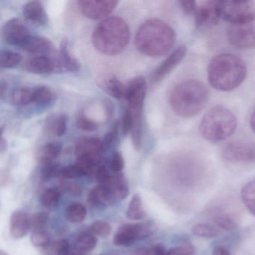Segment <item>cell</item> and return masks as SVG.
<instances>
[{"label":"cell","instance_id":"6da1fadb","mask_svg":"<svg viewBox=\"0 0 255 255\" xmlns=\"http://www.w3.org/2000/svg\"><path fill=\"white\" fill-rule=\"evenodd\" d=\"M175 40V32L168 23L159 19H151L144 22L137 31L135 44L143 55L159 57L171 50Z\"/></svg>","mask_w":255,"mask_h":255},{"label":"cell","instance_id":"7a4b0ae2","mask_svg":"<svg viewBox=\"0 0 255 255\" xmlns=\"http://www.w3.org/2000/svg\"><path fill=\"white\" fill-rule=\"evenodd\" d=\"M247 68L243 59L231 53L218 55L210 61L207 77L210 86L220 92H231L246 79Z\"/></svg>","mask_w":255,"mask_h":255},{"label":"cell","instance_id":"3957f363","mask_svg":"<svg viewBox=\"0 0 255 255\" xmlns=\"http://www.w3.org/2000/svg\"><path fill=\"white\" fill-rule=\"evenodd\" d=\"M209 92L204 83L189 80L176 86L170 95L173 111L181 118L190 119L197 116L207 105Z\"/></svg>","mask_w":255,"mask_h":255},{"label":"cell","instance_id":"277c9868","mask_svg":"<svg viewBox=\"0 0 255 255\" xmlns=\"http://www.w3.org/2000/svg\"><path fill=\"white\" fill-rule=\"evenodd\" d=\"M130 39L128 23L119 17L105 19L95 28L92 41L95 48L103 54L116 56L124 51Z\"/></svg>","mask_w":255,"mask_h":255},{"label":"cell","instance_id":"5b68a950","mask_svg":"<svg viewBox=\"0 0 255 255\" xmlns=\"http://www.w3.org/2000/svg\"><path fill=\"white\" fill-rule=\"evenodd\" d=\"M237 127V118L234 113L226 107L217 106L204 115L199 130L207 141L219 142L231 136Z\"/></svg>","mask_w":255,"mask_h":255},{"label":"cell","instance_id":"8992f818","mask_svg":"<svg viewBox=\"0 0 255 255\" xmlns=\"http://www.w3.org/2000/svg\"><path fill=\"white\" fill-rule=\"evenodd\" d=\"M221 18L231 24L255 20V6L251 1H219Z\"/></svg>","mask_w":255,"mask_h":255},{"label":"cell","instance_id":"52a82bcc","mask_svg":"<svg viewBox=\"0 0 255 255\" xmlns=\"http://www.w3.org/2000/svg\"><path fill=\"white\" fill-rule=\"evenodd\" d=\"M228 41L236 48L246 50L255 47V20L231 24L227 31Z\"/></svg>","mask_w":255,"mask_h":255},{"label":"cell","instance_id":"ba28073f","mask_svg":"<svg viewBox=\"0 0 255 255\" xmlns=\"http://www.w3.org/2000/svg\"><path fill=\"white\" fill-rule=\"evenodd\" d=\"M153 230L147 224H126L115 234L113 243L122 247H129L137 240H144L151 235Z\"/></svg>","mask_w":255,"mask_h":255},{"label":"cell","instance_id":"9c48e42d","mask_svg":"<svg viewBox=\"0 0 255 255\" xmlns=\"http://www.w3.org/2000/svg\"><path fill=\"white\" fill-rule=\"evenodd\" d=\"M226 160L236 163H249L255 161V144L246 141L228 143L223 150Z\"/></svg>","mask_w":255,"mask_h":255},{"label":"cell","instance_id":"30bf717a","mask_svg":"<svg viewBox=\"0 0 255 255\" xmlns=\"http://www.w3.org/2000/svg\"><path fill=\"white\" fill-rule=\"evenodd\" d=\"M194 15L197 27L201 29L213 27L218 24L221 18L219 1L197 2Z\"/></svg>","mask_w":255,"mask_h":255},{"label":"cell","instance_id":"8fae6325","mask_svg":"<svg viewBox=\"0 0 255 255\" xmlns=\"http://www.w3.org/2000/svg\"><path fill=\"white\" fill-rule=\"evenodd\" d=\"M118 3L119 2L115 0H83L79 2L82 14L92 20L107 17L116 9Z\"/></svg>","mask_w":255,"mask_h":255},{"label":"cell","instance_id":"7c38bea8","mask_svg":"<svg viewBox=\"0 0 255 255\" xmlns=\"http://www.w3.org/2000/svg\"><path fill=\"white\" fill-rule=\"evenodd\" d=\"M2 35L7 44L21 47L31 34L26 25L21 20L12 18L2 26Z\"/></svg>","mask_w":255,"mask_h":255},{"label":"cell","instance_id":"4fadbf2b","mask_svg":"<svg viewBox=\"0 0 255 255\" xmlns=\"http://www.w3.org/2000/svg\"><path fill=\"white\" fill-rule=\"evenodd\" d=\"M147 83L144 77H135L131 80L125 89V98L129 110H143Z\"/></svg>","mask_w":255,"mask_h":255},{"label":"cell","instance_id":"5bb4252c","mask_svg":"<svg viewBox=\"0 0 255 255\" xmlns=\"http://www.w3.org/2000/svg\"><path fill=\"white\" fill-rule=\"evenodd\" d=\"M25 70L29 73L36 74H50L53 72H62L58 56L51 57L47 55H41L29 59L24 65Z\"/></svg>","mask_w":255,"mask_h":255},{"label":"cell","instance_id":"9a60e30c","mask_svg":"<svg viewBox=\"0 0 255 255\" xmlns=\"http://www.w3.org/2000/svg\"><path fill=\"white\" fill-rule=\"evenodd\" d=\"M186 50L187 49L185 45L177 47L153 71L151 75V81L153 83H159L164 77L169 74L183 60L186 56Z\"/></svg>","mask_w":255,"mask_h":255},{"label":"cell","instance_id":"2e32d148","mask_svg":"<svg viewBox=\"0 0 255 255\" xmlns=\"http://www.w3.org/2000/svg\"><path fill=\"white\" fill-rule=\"evenodd\" d=\"M104 147L103 141L99 138L95 137H80L76 143L75 154L77 157L87 156L101 160Z\"/></svg>","mask_w":255,"mask_h":255},{"label":"cell","instance_id":"e0dca14e","mask_svg":"<svg viewBox=\"0 0 255 255\" xmlns=\"http://www.w3.org/2000/svg\"><path fill=\"white\" fill-rule=\"evenodd\" d=\"M31 228V218L23 210L14 211L10 219V234L14 239H21L26 236Z\"/></svg>","mask_w":255,"mask_h":255},{"label":"cell","instance_id":"ac0fdd59","mask_svg":"<svg viewBox=\"0 0 255 255\" xmlns=\"http://www.w3.org/2000/svg\"><path fill=\"white\" fill-rule=\"evenodd\" d=\"M20 48L33 54L46 55L53 50V44L48 38L41 35H29Z\"/></svg>","mask_w":255,"mask_h":255},{"label":"cell","instance_id":"d6986e66","mask_svg":"<svg viewBox=\"0 0 255 255\" xmlns=\"http://www.w3.org/2000/svg\"><path fill=\"white\" fill-rule=\"evenodd\" d=\"M23 15L28 21L35 24H46L47 15L44 5L39 1H30L23 7Z\"/></svg>","mask_w":255,"mask_h":255},{"label":"cell","instance_id":"ffe728a7","mask_svg":"<svg viewBox=\"0 0 255 255\" xmlns=\"http://www.w3.org/2000/svg\"><path fill=\"white\" fill-rule=\"evenodd\" d=\"M111 190L107 184H100L91 191L89 202L95 207H106L115 202Z\"/></svg>","mask_w":255,"mask_h":255},{"label":"cell","instance_id":"44dd1931","mask_svg":"<svg viewBox=\"0 0 255 255\" xmlns=\"http://www.w3.org/2000/svg\"><path fill=\"white\" fill-rule=\"evenodd\" d=\"M68 122V117L65 114L49 116L44 125V130L48 135L62 136L66 132Z\"/></svg>","mask_w":255,"mask_h":255},{"label":"cell","instance_id":"7402d4cb","mask_svg":"<svg viewBox=\"0 0 255 255\" xmlns=\"http://www.w3.org/2000/svg\"><path fill=\"white\" fill-rule=\"evenodd\" d=\"M59 63L62 67V71H69V72H76L80 69V62L72 56L69 49L67 41H62L60 44V50L58 54Z\"/></svg>","mask_w":255,"mask_h":255},{"label":"cell","instance_id":"603a6c76","mask_svg":"<svg viewBox=\"0 0 255 255\" xmlns=\"http://www.w3.org/2000/svg\"><path fill=\"white\" fill-rule=\"evenodd\" d=\"M62 146L59 142H50L44 144L38 150L36 159L39 163L45 165L52 163L62 153Z\"/></svg>","mask_w":255,"mask_h":255},{"label":"cell","instance_id":"cb8c5ba5","mask_svg":"<svg viewBox=\"0 0 255 255\" xmlns=\"http://www.w3.org/2000/svg\"><path fill=\"white\" fill-rule=\"evenodd\" d=\"M108 185L115 201H122L129 195V187L123 174H119L112 177L111 180L106 183Z\"/></svg>","mask_w":255,"mask_h":255},{"label":"cell","instance_id":"d4e9b609","mask_svg":"<svg viewBox=\"0 0 255 255\" xmlns=\"http://www.w3.org/2000/svg\"><path fill=\"white\" fill-rule=\"evenodd\" d=\"M11 103L17 107H23L34 103V87L17 88L10 96Z\"/></svg>","mask_w":255,"mask_h":255},{"label":"cell","instance_id":"484cf974","mask_svg":"<svg viewBox=\"0 0 255 255\" xmlns=\"http://www.w3.org/2000/svg\"><path fill=\"white\" fill-rule=\"evenodd\" d=\"M56 95L50 88L44 86L34 87V103L40 107L51 105L56 101Z\"/></svg>","mask_w":255,"mask_h":255},{"label":"cell","instance_id":"4316f807","mask_svg":"<svg viewBox=\"0 0 255 255\" xmlns=\"http://www.w3.org/2000/svg\"><path fill=\"white\" fill-rule=\"evenodd\" d=\"M146 213L143 208L142 200L138 194H135L129 201L127 210V217L131 220H141L145 218Z\"/></svg>","mask_w":255,"mask_h":255},{"label":"cell","instance_id":"83f0119b","mask_svg":"<svg viewBox=\"0 0 255 255\" xmlns=\"http://www.w3.org/2000/svg\"><path fill=\"white\" fill-rule=\"evenodd\" d=\"M87 216L86 207L81 203H73L70 204L65 211L67 220L72 223H80L86 219Z\"/></svg>","mask_w":255,"mask_h":255},{"label":"cell","instance_id":"f1b7e54d","mask_svg":"<svg viewBox=\"0 0 255 255\" xmlns=\"http://www.w3.org/2000/svg\"><path fill=\"white\" fill-rule=\"evenodd\" d=\"M241 198L246 208L255 216V180H252L243 186L241 191Z\"/></svg>","mask_w":255,"mask_h":255},{"label":"cell","instance_id":"f546056e","mask_svg":"<svg viewBox=\"0 0 255 255\" xmlns=\"http://www.w3.org/2000/svg\"><path fill=\"white\" fill-rule=\"evenodd\" d=\"M96 237L89 233H83L80 234L75 242V249L86 253L93 250L97 246Z\"/></svg>","mask_w":255,"mask_h":255},{"label":"cell","instance_id":"4dcf8cb0","mask_svg":"<svg viewBox=\"0 0 255 255\" xmlns=\"http://www.w3.org/2000/svg\"><path fill=\"white\" fill-rule=\"evenodd\" d=\"M61 199V192L56 188L46 189L40 197L41 204L47 208H54L59 204Z\"/></svg>","mask_w":255,"mask_h":255},{"label":"cell","instance_id":"1f68e13d","mask_svg":"<svg viewBox=\"0 0 255 255\" xmlns=\"http://www.w3.org/2000/svg\"><path fill=\"white\" fill-rule=\"evenodd\" d=\"M126 86L116 77H111L107 80L105 84V89L113 98L122 99L125 98Z\"/></svg>","mask_w":255,"mask_h":255},{"label":"cell","instance_id":"d6a6232c","mask_svg":"<svg viewBox=\"0 0 255 255\" xmlns=\"http://www.w3.org/2000/svg\"><path fill=\"white\" fill-rule=\"evenodd\" d=\"M22 56L9 50H2L0 53V65L2 68H13L20 65Z\"/></svg>","mask_w":255,"mask_h":255},{"label":"cell","instance_id":"836d02e7","mask_svg":"<svg viewBox=\"0 0 255 255\" xmlns=\"http://www.w3.org/2000/svg\"><path fill=\"white\" fill-rule=\"evenodd\" d=\"M192 233L202 238H214L219 234L216 227L207 223L197 224L192 228Z\"/></svg>","mask_w":255,"mask_h":255},{"label":"cell","instance_id":"e575fe53","mask_svg":"<svg viewBox=\"0 0 255 255\" xmlns=\"http://www.w3.org/2000/svg\"><path fill=\"white\" fill-rule=\"evenodd\" d=\"M213 221L219 228L227 231H232L237 226V223L234 218L231 217L228 213L225 212L216 213L213 216Z\"/></svg>","mask_w":255,"mask_h":255},{"label":"cell","instance_id":"d590c367","mask_svg":"<svg viewBox=\"0 0 255 255\" xmlns=\"http://www.w3.org/2000/svg\"><path fill=\"white\" fill-rule=\"evenodd\" d=\"M113 231L111 225L108 222L103 220H97L92 223L91 226V231L95 235L101 237H108Z\"/></svg>","mask_w":255,"mask_h":255},{"label":"cell","instance_id":"8d00e7d4","mask_svg":"<svg viewBox=\"0 0 255 255\" xmlns=\"http://www.w3.org/2000/svg\"><path fill=\"white\" fill-rule=\"evenodd\" d=\"M31 243L35 247H47L50 243V237L47 233L42 230L35 231L31 235Z\"/></svg>","mask_w":255,"mask_h":255},{"label":"cell","instance_id":"74e56055","mask_svg":"<svg viewBox=\"0 0 255 255\" xmlns=\"http://www.w3.org/2000/svg\"><path fill=\"white\" fill-rule=\"evenodd\" d=\"M120 124L116 122L113 125V128L106 134L104 136L103 144L105 147H111L117 143L119 138V131H120Z\"/></svg>","mask_w":255,"mask_h":255},{"label":"cell","instance_id":"f35d334b","mask_svg":"<svg viewBox=\"0 0 255 255\" xmlns=\"http://www.w3.org/2000/svg\"><path fill=\"white\" fill-rule=\"evenodd\" d=\"M84 175L83 170L75 163L74 165L62 168L59 177L64 179H74Z\"/></svg>","mask_w":255,"mask_h":255},{"label":"cell","instance_id":"ab89813d","mask_svg":"<svg viewBox=\"0 0 255 255\" xmlns=\"http://www.w3.org/2000/svg\"><path fill=\"white\" fill-rule=\"evenodd\" d=\"M77 126L84 131L92 132L96 130L98 128V125L92 119L88 118L84 113H80L78 115L77 120Z\"/></svg>","mask_w":255,"mask_h":255},{"label":"cell","instance_id":"60d3db41","mask_svg":"<svg viewBox=\"0 0 255 255\" xmlns=\"http://www.w3.org/2000/svg\"><path fill=\"white\" fill-rule=\"evenodd\" d=\"M52 253L54 255H68L71 251L69 243L65 239L56 240L50 246Z\"/></svg>","mask_w":255,"mask_h":255},{"label":"cell","instance_id":"b9f144b4","mask_svg":"<svg viewBox=\"0 0 255 255\" xmlns=\"http://www.w3.org/2000/svg\"><path fill=\"white\" fill-rule=\"evenodd\" d=\"M61 168L59 164L52 163L47 164L41 169V178L44 180H50L55 177H59L60 173Z\"/></svg>","mask_w":255,"mask_h":255},{"label":"cell","instance_id":"7bdbcfd3","mask_svg":"<svg viewBox=\"0 0 255 255\" xmlns=\"http://www.w3.org/2000/svg\"><path fill=\"white\" fill-rule=\"evenodd\" d=\"M48 220V216L44 213H38L31 218V228L33 231H41Z\"/></svg>","mask_w":255,"mask_h":255},{"label":"cell","instance_id":"ee69618b","mask_svg":"<svg viewBox=\"0 0 255 255\" xmlns=\"http://www.w3.org/2000/svg\"><path fill=\"white\" fill-rule=\"evenodd\" d=\"M112 177L110 171L104 165L97 167L95 170V177L96 181L100 184H106L111 180Z\"/></svg>","mask_w":255,"mask_h":255},{"label":"cell","instance_id":"f6af8a7d","mask_svg":"<svg viewBox=\"0 0 255 255\" xmlns=\"http://www.w3.org/2000/svg\"><path fill=\"white\" fill-rule=\"evenodd\" d=\"M195 255V249L190 244L183 245V246H177L172 248L166 252L165 255Z\"/></svg>","mask_w":255,"mask_h":255},{"label":"cell","instance_id":"bcb514c9","mask_svg":"<svg viewBox=\"0 0 255 255\" xmlns=\"http://www.w3.org/2000/svg\"><path fill=\"white\" fill-rule=\"evenodd\" d=\"M125 168V159L119 151L113 153L111 159V169L116 173H120Z\"/></svg>","mask_w":255,"mask_h":255},{"label":"cell","instance_id":"7dc6e473","mask_svg":"<svg viewBox=\"0 0 255 255\" xmlns=\"http://www.w3.org/2000/svg\"><path fill=\"white\" fill-rule=\"evenodd\" d=\"M132 127V116L130 110L127 109L124 113L123 117H122V133L124 136H126L129 132H131Z\"/></svg>","mask_w":255,"mask_h":255},{"label":"cell","instance_id":"c3c4849f","mask_svg":"<svg viewBox=\"0 0 255 255\" xmlns=\"http://www.w3.org/2000/svg\"><path fill=\"white\" fill-rule=\"evenodd\" d=\"M180 8L182 11L186 14H192L195 13L196 8L197 2L195 1H180Z\"/></svg>","mask_w":255,"mask_h":255},{"label":"cell","instance_id":"681fc988","mask_svg":"<svg viewBox=\"0 0 255 255\" xmlns=\"http://www.w3.org/2000/svg\"><path fill=\"white\" fill-rule=\"evenodd\" d=\"M62 186L65 191H68L69 193L72 194V195H80L81 194V189L75 183L66 182V183H62Z\"/></svg>","mask_w":255,"mask_h":255},{"label":"cell","instance_id":"f907efd6","mask_svg":"<svg viewBox=\"0 0 255 255\" xmlns=\"http://www.w3.org/2000/svg\"><path fill=\"white\" fill-rule=\"evenodd\" d=\"M213 255H231L228 249L222 246H217L213 249Z\"/></svg>","mask_w":255,"mask_h":255},{"label":"cell","instance_id":"816d5d0a","mask_svg":"<svg viewBox=\"0 0 255 255\" xmlns=\"http://www.w3.org/2000/svg\"><path fill=\"white\" fill-rule=\"evenodd\" d=\"M166 252L161 245H157L150 249V255H165Z\"/></svg>","mask_w":255,"mask_h":255},{"label":"cell","instance_id":"f5cc1de1","mask_svg":"<svg viewBox=\"0 0 255 255\" xmlns=\"http://www.w3.org/2000/svg\"><path fill=\"white\" fill-rule=\"evenodd\" d=\"M7 92V84L3 80H1L0 83V94H1V98L3 99L4 97L6 95Z\"/></svg>","mask_w":255,"mask_h":255},{"label":"cell","instance_id":"db71d44e","mask_svg":"<svg viewBox=\"0 0 255 255\" xmlns=\"http://www.w3.org/2000/svg\"><path fill=\"white\" fill-rule=\"evenodd\" d=\"M7 149V141L3 137H1V141H0V150L1 153H3Z\"/></svg>","mask_w":255,"mask_h":255},{"label":"cell","instance_id":"11a10c76","mask_svg":"<svg viewBox=\"0 0 255 255\" xmlns=\"http://www.w3.org/2000/svg\"><path fill=\"white\" fill-rule=\"evenodd\" d=\"M250 125L252 130L255 132V110L253 112V113H252V116H251Z\"/></svg>","mask_w":255,"mask_h":255},{"label":"cell","instance_id":"9f6ffc18","mask_svg":"<svg viewBox=\"0 0 255 255\" xmlns=\"http://www.w3.org/2000/svg\"><path fill=\"white\" fill-rule=\"evenodd\" d=\"M68 255H85V253L80 252V251L77 250V249H73V250H71V251H70Z\"/></svg>","mask_w":255,"mask_h":255},{"label":"cell","instance_id":"6f0895ef","mask_svg":"<svg viewBox=\"0 0 255 255\" xmlns=\"http://www.w3.org/2000/svg\"><path fill=\"white\" fill-rule=\"evenodd\" d=\"M0 255H8L6 253H5V252H3V251L1 250L0 251Z\"/></svg>","mask_w":255,"mask_h":255}]
</instances>
